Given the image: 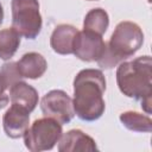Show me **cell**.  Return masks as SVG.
<instances>
[{
  "instance_id": "obj_1",
  "label": "cell",
  "mask_w": 152,
  "mask_h": 152,
  "mask_svg": "<svg viewBox=\"0 0 152 152\" xmlns=\"http://www.w3.org/2000/svg\"><path fill=\"white\" fill-rule=\"evenodd\" d=\"M106 78L101 70L83 69L74 78V112L83 121H95L104 113Z\"/></svg>"
},
{
  "instance_id": "obj_2",
  "label": "cell",
  "mask_w": 152,
  "mask_h": 152,
  "mask_svg": "<svg viewBox=\"0 0 152 152\" xmlns=\"http://www.w3.org/2000/svg\"><path fill=\"white\" fill-rule=\"evenodd\" d=\"M116 83L124 95L140 101L146 114H151L152 61L150 56L121 62L116 69Z\"/></svg>"
},
{
  "instance_id": "obj_3",
  "label": "cell",
  "mask_w": 152,
  "mask_h": 152,
  "mask_svg": "<svg viewBox=\"0 0 152 152\" xmlns=\"http://www.w3.org/2000/svg\"><path fill=\"white\" fill-rule=\"evenodd\" d=\"M144 43L140 26L133 21H121L116 25L97 64L103 69H112L133 56Z\"/></svg>"
},
{
  "instance_id": "obj_4",
  "label": "cell",
  "mask_w": 152,
  "mask_h": 152,
  "mask_svg": "<svg viewBox=\"0 0 152 152\" xmlns=\"http://www.w3.org/2000/svg\"><path fill=\"white\" fill-rule=\"evenodd\" d=\"M63 134L62 124L51 118H42L33 124L24 133V142L28 151L40 152L53 148Z\"/></svg>"
},
{
  "instance_id": "obj_5",
  "label": "cell",
  "mask_w": 152,
  "mask_h": 152,
  "mask_svg": "<svg viewBox=\"0 0 152 152\" xmlns=\"http://www.w3.org/2000/svg\"><path fill=\"white\" fill-rule=\"evenodd\" d=\"M12 28L26 39H34L42 30L43 20L38 0H12Z\"/></svg>"
},
{
  "instance_id": "obj_6",
  "label": "cell",
  "mask_w": 152,
  "mask_h": 152,
  "mask_svg": "<svg viewBox=\"0 0 152 152\" xmlns=\"http://www.w3.org/2000/svg\"><path fill=\"white\" fill-rule=\"evenodd\" d=\"M40 109L44 116L55 119L62 125L70 122L75 115L72 99L59 89L50 90L42 97Z\"/></svg>"
},
{
  "instance_id": "obj_7",
  "label": "cell",
  "mask_w": 152,
  "mask_h": 152,
  "mask_svg": "<svg viewBox=\"0 0 152 152\" xmlns=\"http://www.w3.org/2000/svg\"><path fill=\"white\" fill-rule=\"evenodd\" d=\"M106 43L102 36L89 31H78L72 46V53L83 62L99 61L103 55Z\"/></svg>"
},
{
  "instance_id": "obj_8",
  "label": "cell",
  "mask_w": 152,
  "mask_h": 152,
  "mask_svg": "<svg viewBox=\"0 0 152 152\" xmlns=\"http://www.w3.org/2000/svg\"><path fill=\"white\" fill-rule=\"evenodd\" d=\"M28 124L30 112L17 104H12L2 118L5 134L12 139H19L24 137V133L28 128Z\"/></svg>"
},
{
  "instance_id": "obj_9",
  "label": "cell",
  "mask_w": 152,
  "mask_h": 152,
  "mask_svg": "<svg viewBox=\"0 0 152 152\" xmlns=\"http://www.w3.org/2000/svg\"><path fill=\"white\" fill-rule=\"evenodd\" d=\"M59 152H93L97 151L95 140L81 129H70L62 134L58 141Z\"/></svg>"
},
{
  "instance_id": "obj_10",
  "label": "cell",
  "mask_w": 152,
  "mask_h": 152,
  "mask_svg": "<svg viewBox=\"0 0 152 152\" xmlns=\"http://www.w3.org/2000/svg\"><path fill=\"white\" fill-rule=\"evenodd\" d=\"M78 30L69 24H61L55 27L50 38V45L52 50L58 55L72 53L74 40Z\"/></svg>"
},
{
  "instance_id": "obj_11",
  "label": "cell",
  "mask_w": 152,
  "mask_h": 152,
  "mask_svg": "<svg viewBox=\"0 0 152 152\" xmlns=\"http://www.w3.org/2000/svg\"><path fill=\"white\" fill-rule=\"evenodd\" d=\"M10 100L12 104H17L27 112H33L38 104L37 90L24 81H19L13 84L10 89Z\"/></svg>"
},
{
  "instance_id": "obj_12",
  "label": "cell",
  "mask_w": 152,
  "mask_h": 152,
  "mask_svg": "<svg viewBox=\"0 0 152 152\" xmlns=\"http://www.w3.org/2000/svg\"><path fill=\"white\" fill-rule=\"evenodd\" d=\"M17 66L23 78L36 80L45 74L48 62L38 52H27L17 62Z\"/></svg>"
},
{
  "instance_id": "obj_13",
  "label": "cell",
  "mask_w": 152,
  "mask_h": 152,
  "mask_svg": "<svg viewBox=\"0 0 152 152\" xmlns=\"http://www.w3.org/2000/svg\"><path fill=\"white\" fill-rule=\"evenodd\" d=\"M109 26V17L108 13L102 8H93L90 10L83 20V30L94 32L96 34L102 36Z\"/></svg>"
},
{
  "instance_id": "obj_14",
  "label": "cell",
  "mask_w": 152,
  "mask_h": 152,
  "mask_svg": "<svg viewBox=\"0 0 152 152\" xmlns=\"http://www.w3.org/2000/svg\"><path fill=\"white\" fill-rule=\"evenodd\" d=\"M121 124L129 131L150 133L152 131V120L148 115L140 114L138 112L127 110L120 114Z\"/></svg>"
},
{
  "instance_id": "obj_15",
  "label": "cell",
  "mask_w": 152,
  "mask_h": 152,
  "mask_svg": "<svg viewBox=\"0 0 152 152\" xmlns=\"http://www.w3.org/2000/svg\"><path fill=\"white\" fill-rule=\"evenodd\" d=\"M20 37L12 27L0 31V59L8 61L14 56L20 45Z\"/></svg>"
},
{
  "instance_id": "obj_16",
  "label": "cell",
  "mask_w": 152,
  "mask_h": 152,
  "mask_svg": "<svg viewBox=\"0 0 152 152\" xmlns=\"http://www.w3.org/2000/svg\"><path fill=\"white\" fill-rule=\"evenodd\" d=\"M0 80L7 90L17 82L23 81V77L17 66V62H7L2 64L0 69Z\"/></svg>"
},
{
  "instance_id": "obj_17",
  "label": "cell",
  "mask_w": 152,
  "mask_h": 152,
  "mask_svg": "<svg viewBox=\"0 0 152 152\" xmlns=\"http://www.w3.org/2000/svg\"><path fill=\"white\" fill-rule=\"evenodd\" d=\"M6 90H7L6 87L4 86V83L0 80V109L6 107L8 104V101H10V96L6 93Z\"/></svg>"
},
{
  "instance_id": "obj_18",
  "label": "cell",
  "mask_w": 152,
  "mask_h": 152,
  "mask_svg": "<svg viewBox=\"0 0 152 152\" xmlns=\"http://www.w3.org/2000/svg\"><path fill=\"white\" fill-rule=\"evenodd\" d=\"M2 20H4V10H2V6L0 4V25L2 24Z\"/></svg>"
},
{
  "instance_id": "obj_19",
  "label": "cell",
  "mask_w": 152,
  "mask_h": 152,
  "mask_svg": "<svg viewBox=\"0 0 152 152\" xmlns=\"http://www.w3.org/2000/svg\"><path fill=\"white\" fill-rule=\"evenodd\" d=\"M89 1H94V0H89ZM95 1H96V0H95Z\"/></svg>"
}]
</instances>
